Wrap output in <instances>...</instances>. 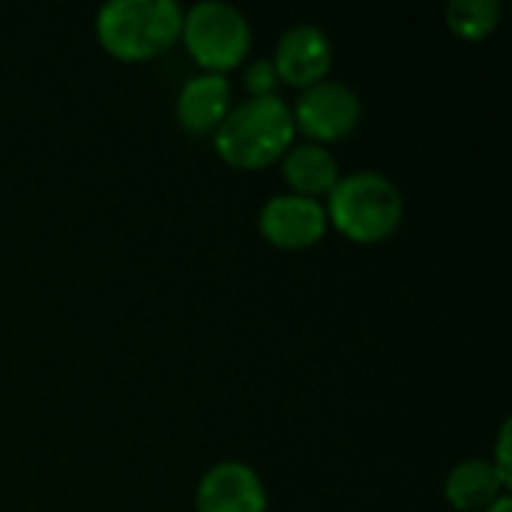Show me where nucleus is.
<instances>
[{"label": "nucleus", "mask_w": 512, "mask_h": 512, "mask_svg": "<svg viewBox=\"0 0 512 512\" xmlns=\"http://www.w3.org/2000/svg\"><path fill=\"white\" fill-rule=\"evenodd\" d=\"M297 141L291 105L276 96H246L231 105L213 132L216 156L237 171H261L279 162Z\"/></svg>", "instance_id": "nucleus-1"}, {"label": "nucleus", "mask_w": 512, "mask_h": 512, "mask_svg": "<svg viewBox=\"0 0 512 512\" xmlns=\"http://www.w3.org/2000/svg\"><path fill=\"white\" fill-rule=\"evenodd\" d=\"M327 222L351 243L375 246L390 240L405 216L399 186L378 171L342 174L333 192L324 198Z\"/></svg>", "instance_id": "nucleus-2"}, {"label": "nucleus", "mask_w": 512, "mask_h": 512, "mask_svg": "<svg viewBox=\"0 0 512 512\" xmlns=\"http://www.w3.org/2000/svg\"><path fill=\"white\" fill-rule=\"evenodd\" d=\"M183 30L174 0H111L96 12V39L114 60L144 63L165 54Z\"/></svg>", "instance_id": "nucleus-3"}, {"label": "nucleus", "mask_w": 512, "mask_h": 512, "mask_svg": "<svg viewBox=\"0 0 512 512\" xmlns=\"http://www.w3.org/2000/svg\"><path fill=\"white\" fill-rule=\"evenodd\" d=\"M180 39L189 57L213 75H225L246 63L252 48V27L246 15L219 0H204L183 9Z\"/></svg>", "instance_id": "nucleus-4"}, {"label": "nucleus", "mask_w": 512, "mask_h": 512, "mask_svg": "<svg viewBox=\"0 0 512 512\" xmlns=\"http://www.w3.org/2000/svg\"><path fill=\"white\" fill-rule=\"evenodd\" d=\"M291 117L294 129L303 132L306 141L327 147L345 141L360 126L363 102L354 87L324 78L321 84L300 90L297 102L291 105Z\"/></svg>", "instance_id": "nucleus-5"}, {"label": "nucleus", "mask_w": 512, "mask_h": 512, "mask_svg": "<svg viewBox=\"0 0 512 512\" xmlns=\"http://www.w3.org/2000/svg\"><path fill=\"white\" fill-rule=\"evenodd\" d=\"M330 222H327V210L324 201L315 198H303V195H273L270 201H264L261 213H258V231L261 237L285 252H303L312 249L324 240Z\"/></svg>", "instance_id": "nucleus-6"}, {"label": "nucleus", "mask_w": 512, "mask_h": 512, "mask_svg": "<svg viewBox=\"0 0 512 512\" xmlns=\"http://www.w3.org/2000/svg\"><path fill=\"white\" fill-rule=\"evenodd\" d=\"M270 63L279 75V84L309 90L321 84L333 66L330 36L315 24H294L279 36Z\"/></svg>", "instance_id": "nucleus-7"}, {"label": "nucleus", "mask_w": 512, "mask_h": 512, "mask_svg": "<svg viewBox=\"0 0 512 512\" xmlns=\"http://www.w3.org/2000/svg\"><path fill=\"white\" fill-rule=\"evenodd\" d=\"M195 512H267V486L246 462H219L198 483Z\"/></svg>", "instance_id": "nucleus-8"}, {"label": "nucleus", "mask_w": 512, "mask_h": 512, "mask_svg": "<svg viewBox=\"0 0 512 512\" xmlns=\"http://www.w3.org/2000/svg\"><path fill=\"white\" fill-rule=\"evenodd\" d=\"M177 123L189 135H210L222 126L231 111V81L228 75L198 72L177 93Z\"/></svg>", "instance_id": "nucleus-9"}, {"label": "nucleus", "mask_w": 512, "mask_h": 512, "mask_svg": "<svg viewBox=\"0 0 512 512\" xmlns=\"http://www.w3.org/2000/svg\"><path fill=\"white\" fill-rule=\"evenodd\" d=\"M282 177H285L291 195L321 201L333 192L342 171H339V162L330 153V147H321L312 141H300V144L294 141L288 147V153L282 156Z\"/></svg>", "instance_id": "nucleus-10"}, {"label": "nucleus", "mask_w": 512, "mask_h": 512, "mask_svg": "<svg viewBox=\"0 0 512 512\" xmlns=\"http://www.w3.org/2000/svg\"><path fill=\"white\" fill-rule=\"evenodd\" d=\"M510 486L498 477L489 459H462L444 480V498L456 512H486Z\"/></svg>", "instance_id": "nucleus-11"}, {"label": "nucleus", "mask_w": 512, "mask_h": 512, "mask_svg": "<svg viewBox=\"0 0 512 512\" xmlns=\"http://www.w3.org/2000/svg\"><path fill=\"white\" fill-rule=\"evenodd\" d=\"M501 12L498 0H453L447 6V27L465 42H480L498 30Z\"/></svg>", "instance_id": "nucleus-12"}, {"label": "nucleus", "mask_w": 512, "mask_h": 512, "mask_svg": "<svg viewBox=\"0 0 512 512\" xmlns=\"http://www.w3.org/2000/svg\"><path fill=\"white\" fill-rule=\"evenodd\" d=\"M243 87L249 96H276L279 75H276L273 63L270 60H252L243 69Z\"/></svg>", "instance_id": "nucleus-13"}, {"label": "nucleus", "mask_w": 512, "mask_h": 512, "mask_svg": "<svg viewBox=\"0 0 512 512\" xmlns=\"http://www.w3.org/2000/svg\"><path fill=\"white\" fill-rule=\"evenodd\" d=\"M510 435H512V423L507 420L501 426V435H498V447H495V459H489L498 471V477L510 486L512 483V468H510Z\"/></svg>", "instance_id": "nucleus-14"}, {"label": "nucleus", "mask_w": 512, "mask_h": 512, "mask_svg": "<svg viewBox=\"0 0 512 512\" xmlns=\"http://www.w3.org/2000/svg\"><path fill=\"white\" fill-rule=\"evenodd\" d=\"M486 512H512V498L510 495H501V498H498V501H495V504H492Z\"/></svg>", "instance_id": "nucleus-15"}]
</instances>
